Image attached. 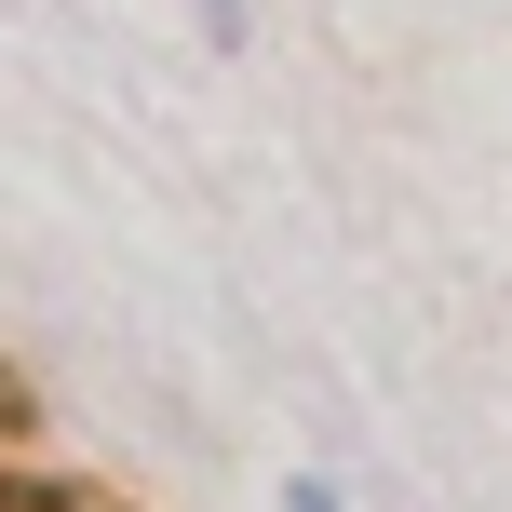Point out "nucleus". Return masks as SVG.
Instances as JSON below:
<instances>
[{"label": "nucleus", "instance_id": "obj_1", "mask_svg": "<svg viewBox=\"0 0 512 512\" xmlns=\"http://www.w3.org/2000/svg\"><path fill=\"white\" fill-rule=\"evenodd\" d=\"M297 512H337V499H324V486H297Z\"/></svg>", "mask_w": 512, "mask_h": 512}]
</instances>
